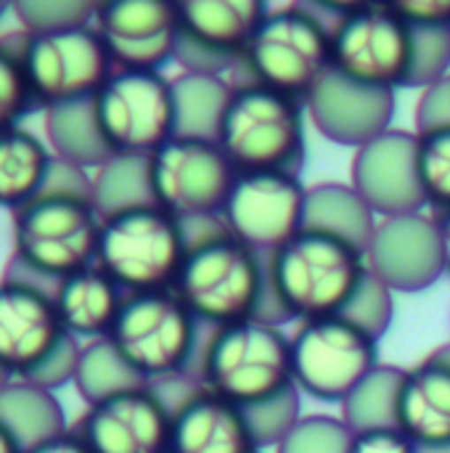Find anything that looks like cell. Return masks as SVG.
I'll list each match as a JSON object with an SVG mask.
<instances>
[{
  "label": "cell",
  "mask_w": 450,
  "mask_h": 453,
  "mask_svg": "<svg viewBox=\"0 0 450 453\" xmlns=\"http://www.w3.org/2000/svg\"><path fill=\"white\" fill-rule=\"evenodd\" d=\"M265 260L268 297L257 319L276 326L342 316L369 273L363 250L308 228Z\"/></svg>",
  "instance_id": "obj_1"
},
{
  "label": "cell",
  "mask_w": 450,
  "mask_h": 453,
  "mask_svg": "<svg viewBox=\"0 0 450 453\" xmlns=\"http://www.w3.org/2000/svg\"><path fill=\"white\" fill-rule=\"evenodd\" d=\"M188 255L175 295L210 329L257 319L268 297V260L228 234L220 218L183 223Z\"/></svg>",
  "instance_id": "obj_2"
},
{
  "label": "cell",
  "mask_w": 450,
  "mask_h": 453,
  "mask_svg": "<svg viewBox=\"0 0 450 453\" xmlns=\"http://www.w3.org/2000/svg\"><path fill=\"white\" fill-rule=\"evenodd\" d=\"M196 385L239 406H257L294 388L292 342L281 326L249 319L210 329L196 356Z\"/></svg>",
  "instance_id": "obj_3"
},
{
  "label": "cell",
  "mask_w": 450,
  "mask_h": 453,
  "mask_svg": "<svg viewBox=\"0 0 450 453\" xmlns=\"http://www.w3.org/2000/svg\"><path fill=\"white\" fill-rule=\"evenodd\" d=\"M188 255L186 228L156 204L103 218L95 265L125 295L172 292Z\"/></svg>",
  "instance_id": "obj_4"
},
{
  "label": "cell",
  "mask_w": 450,
  "mask_h": 453,
  "mask_svg": "<svg viewBox=\"0 0 450 453\" xmlns=\"http://www.w3.org/2000/svg\"><path fill=\"white\" fill-rule=\"evenodd\" d=\"M217 143L236 173H297L305 154V104L257 82L233 85Z\"/></svg>",
  "instance_id": "obj_5"
},
{
  "label": "cell",
  "mask_w": 450,
  "mask_h": 453,
  "mask_svg": "<svg viewBox=\"0 0 450 453\" xmlns=\"http://www.w3.org/2000/svg\"><path fill=\"white\" fill-rule=\"evenodd\" d=\"M199 329L175 292H146L125 297L109 340L149 385H162L196 364Z\"/></svg>",
  "instance_id": "obj_6"
},
{
  "label": "cell",
  "mask_w": 450,
  "mask_h": 453,
  "mask_svg": "<svg viewBox=\"0 0 450 453\" xmlns=\"http://www.w3.org/2000/svg\"><path fill=\"white\" fill-rule=\"evenodd\" d=\"M101 223L90 199L42 191L13 212V257L61 281L95 265Z\"/></svg>",
  "instance_id": "obj_7"
},
{
  "label": "cell",
  "mask_w": 450,
  "mask_h": 453,
  "mask_svg": "<svg viewBox=\"0 0 450 453\" xmlns=\"http://www.w3.org/2000/svg\"><path fill=\"white\" fill-rule=\"evenodd\" d=\"M241 64L252 74L249 82L305 104L313 88L332 72V29L302 5L271 8Z\"/></svg>",
  "instance_id": "obj_8"
},
{
  "label": "cell",
  "mask_w": 450,
  "mask_h": 453,
  "mask_svg": "<svg viewBox=\"0 0 450 453\" xmlns=\"http://www.w3.org/2000/svg\"><path fill=\"white\" fill-rule=\"evenodd\" d=\"M19 58L42 109L95 98L117 69L95 21L61 32H24Z\"/></svg>",
  "instance_id": "obj_9"
},
{
  "label": "cell",
  "mask_w": 450,
  "mask_h": 453,
  "mask_svg": "<svg viewBox=\"0 0 450 453\" xmlns=\"http://www.w3.org/2000/svg\"><path fill=\"white\" fill-rule=\"evenodd\" d=\"M236 175L217 141L172 135L149 157L154 204L180 223L220 218Z\"/></svg>",
  "instance_id": "obj_10"
},
{
  "label": "cell",
  "mask_w": 450,
  "mask_h": 453,
  "mask_svg": "<svg viewBox=\"0 0 450 453\" xmlns=\"http://www.w3.org/2000/svg\"><path fill=\"white\" fill-rule=\"evenodd\" d=\"M292 342L294 388L324 403H339L379 366V340L342 316L302 321Z\"/></svg>",
  "instance_id": "obj_11"
},
{
  "label": "cell",
  "mask_w": 450,
  "mask_h": 453,
  "mask_svg": "<svg viewBox=\"0 0 450 453\" xmlns=\"http://www.w3.org/2000/svg\"><path fill=\"white\" fill-rule=\"evenodd\" d=\"M329 29L334 72L371 88H406L411 69V27L393 3L345 5Z\"/></svg>",
  "instance_id": "obj_12"
},
{
  "label": "cell",
  "mask_w": 450,
  "mask_h": 453,
  "mask_svg": "<svg viewBox=\"0 0 450 453\" xmlns=\"http://www.w3.org/2000/svg\"><path fill=\"white\" fill-rule=\"evenodd\" d=\"M93 109L114 157H151L175 135L172 80L162 72L114 69Z\"/></svg>",
  "instance_id": "obj_13"
},
{
  "label": "cell",
  "mask_w": 450,
  "mask_h": 453,
  "mask_svg": "<svg viewBox=\"0 0 450 453\" xmlns=\"http://www.w3.org/2000/svg\"><path fill=\"white\" fill-rule=\"evenodd\" d=\"M305 199L297 173H239L220 220L241 244L268 257L305 228Z\"/></svg>",
  "instance_id": "obj_14"
},
{
  "label": "cell",
  "mask_w": 450,
  "mask_h": 453,
  "mask_svg": "<svg viewBox=\"0 0 450 453\" xmlns=\"http://www.w3.org/2000/svg\"><path fill=\"white\" fill-rule=\"evenodd\" d=\"M175 40V61L183 72L225 74L244 61V53L268 16L263 0H186Z\"/></svg>",
  "instance_id": "obj_15"
},
{
  "label": "cell",
  "mask_w": 450,
  "mask_h": 453,
  "mask_svg": "<svg viewBox=\"0 0 450 453\" xmlns=\"http://www.w3.org/2000/svg\"><path fill=\"white\" fill-rule=\"evenodd\" d=\"M350 183L379 220L424 212L427 196L419 173V135L390 127L355 149Z\"/></svg>",
  "instance_id": "obj_16"
},
{
  "label": "cell",
  "mask_w": 450,
  "mask_h": 453,
  "mask_svg": "<svg viewBox=\"0 0 450 453\" xmlns=\"http://www.w3.org/2000/svg\"><path fill=\"white\" fill-rule=\"evenodd\" d=\"M366 265L393 292L430 289L446 273L438 218L414 212L379 220L366 247Z\"/></svg>",
  "instance_id": "obj_17"
},
{
  "label": "cell",
  "mask_w": 450,
  "mask_h": 453,
  "mask_svg": "<svg viewBox=\"0 0 450 453\" xmlns=\"http://www.w3.org/2000/svg\"><path fill=\"white\" fill-rule=\"evenodd\" d=\"M95 27L109 42L117 69L162 72L167 61H175L180 5L172 0L98 3Z\"/></svg>",
  "instance_id": "obj_18"
},
{
  "label": "cell",
  "mask_w": 450,
  "mask_h": 453,
  "mask_svg": "<svg viewBox=\"0 0 450 453\" xmlns=\"http://www.w3.org/2000/svg\"><path fill=\"white\" fill-rule=\"evenodd\" d=\"M172 411L146 385L88 406L80 435L93 453H167Z\"/></svg>",
  "instance_id": "obj_19"
},
{
  "label": "cell",
  "mask_w": 450,
  "mask_h": 453,
  "mask_svg": "<svg viewBox=\"0 0 450 453\" xmlns=\"http://www.w3.org/2000/svg\"><path fill=\"white\" fill-rule=\"evenodd\" d=\"M305 111L324 138L361 149L393 127L395 90L371 88L332 69L305 98Z\"/></svg>",
  "instance_id": "obj_20"
},
{
  "label": "cell",
  "mask_w": 450,
  "mask_h": 453,
  "mask_svg": "<svg viewBox=\"0 0 450 453\" xmlns=\"http://www.w3.org/2000/svg\"><path fill=\"white\" fill-rule=\"evenodd\" d=\"M66 337L53 297L0 281V369L11 380H27Z\"/></svg>",
  "instance_id": "obj_21"
},
{
  "label": "cell",
  "mask_w": 450,
  "mask_h": 453,
  "mask_svg": "<svg viewBox=\"0 0 450 453\" xmlns=\"http://www.w3.org/2000/svg\"><path fill=\"white\" fill-rule=\"evenodd\" d=\"M170 451L167 453H260L244 409L191 388L170 406Z\"/></svg>",
  "instance_id": "obj_22"
},
{
  "label": "cell",
  "mask_w": 450,
  "mask_h": 453,
  "mask_svg": "<svg viewBox=\"0 0 450 453\" xmlns=\"http://www.w3.org/2000/svg\"><path fill=\"white\" fill-rule=\"evenodd\" d=\"M398 430L419 449L450 446V361L438 350L406 372L398 401Z\"/></svg>",
  "instance_id": "obj_23"
},
{
  "label": "cell",
  "mask_w": 450,
  "mask_h": 453,
  "mask_svg": "<svg viewBox=\"0 0 450 453\" xmlns=\"http://www.w3.org/2000/svg\"><path fill=\"white\" fill-rule=\"evenodd\" d=\"M125 292L114 284L109 273L98 265H90L80 273H72L58 281L53 305L58 319L74 340H106L119 319Z\"/></svg>",
  "instance_id": "obj_24"
},
{
  "label": "cell",
  "mask_w": 450,
  "mask_h": 453,
  "mask_svg": "<svg viewBox=\"0 0 450 453\" xmlns=\"http://www.w3.org/2000/svg\"><path fill=\"white\" fill-rule=\"evenodd\" d=\"M379 218L366 204V199L355 191L353 183H318L308 188L305 199V228L337 236L363 250L371 242Z\"/></svg>",
  "instance_id": "obj_25"
},
{
  "label": "cell",
  "mask_w": 450,
  "mask_h": 453,
  "mask_svg": "<svg viewBox=\"0 0 450 453\" xmlns=\"http://www.w3.org/2000/svg\"><path fill=\"white\" fill-rule=\"evenodd\" d=\"M0 425L16 438L24 453L66 433V417L58 398L50 390L21 380H11L0 388Z\"/></svg>",
  "instance_id": "obj_26"
},
{
  "label": "cell",
  "mask_w": 450,
  "mask_h": 453,
  "mask_svg": "<svg viewBox=\"0 0 450 453\" xmlns=\"http://www.w3.org/2000/svg\"><path fill=\"white\" fill-rule=\"evenodd\" d=\"M231 96L233 85L220 74L180 72L172 80L175 135L217 141Z\"/></svg>",
  "instance_id": "obj_27"
},
{
  "label": "cell",
  "mask_w": 450,
  "mask_h": 453,
  "mask_svg": "<svg viewBox=\"0 0 450 453\" xmlns=\"http://www.w3.org/2000/svg\"><path fill=\"white\" fill-rule=\"evenodd\" d=\"M53 154L24 127L0 133V207L19 210L32 202L48 178Z\"/></svg>",
  "instance_id": "obj_28"
},
{
  "label": "cell",
  "mask_w": 450,
  "mask_h": 453,
  "mask_svg": "<svg viewBox=\"0 0 450 453\" xmlns=\"http://www.w3.org/2000/svg\"><path fill=\"white\" fill-rule=\"evenodd\" d=\"M45 133L50 138L53 157L74 167L98 170L114 157L101 135L93 98L45 109Z\"/></svg>",
  "instance_id": "obj_29"
},
{
  "label": "cell",
  "mask_w": 450,
  "mask_h": 453,
  "mask_svg": "<svg viewBox=\"0 0 450 453\" xmlns=\"http://www.w3.org/2000/svg\"><path fill=\"white\" fill-rule=\"evenodd\" d=\"M406 369L393 364H379L345 401L342 422L353 433L398 427V401Z\"/></svg>",
  "instance_id": "obj_30"
},
{
  "label": "cell",
  "mask_w": 450,
  "mask_h": 453,
  "mask_svg": "<svg viewBox=\"0 0 450 453\" xmlns=\"http://www.w3.org/2000/svg\"><path fill=\"white\" fill-rule=\"evenodd\" d=\"M149 382L122 358V353L111 345V340H95L82 345L74 388L88 406H95L119 393L146 388Z\"/></svg>",
  "instance_id": "obj_31"
},
{
  "label": "cell",
  "mask_w": 450,
  "mask_h": 453,
  "mask_svg": "<svg viewBox=\"0 0 450 453\" xmlns=\"http://www.w3.org/2000/svg\"><path fill=\"white\" fill-rule=\"evenodd\" d=\"M154 204L149 157H111L93 175V207L103 218Z\"/></svg>",
  "instance_id": "obj_32"
},
{
  "label": "cell",
  "mask_w": 450,
  "mask_h": 453,
  "mask_svg": "<svg viewBox=\"0 0 450 453\" xmlns=\"http://www.w3.org/2000/svg\"><path fill=\"white\" fill-rule=\"evenodd\" d=\"M24 40V29L13 40V35L0 37V133L19 127L21 117L37 106L19 58V48Z\"/></svg>",
  "instance_id": "obj_33"
},
{
  "label": "cell",
  "mask_w": 450,
  "mask_h": 453,
  "mask_svg": "<svg viewBox=\"0 0 450 453\" xmlns=\"http://www.w3.org/2000/svg\"><path fill=\"white\" fill-rule=\"evenodd\" d=\"M353 435L355 433L342 422V417L308 414L276 446V453H350Z\"/></svg>",
  "instance_id": "obj_34"
},
{
  "label": "cell",
  "mask_w": 450,
  "mask_h": 453,
  "mask_svg": "<svg viewBox=\"0 0 450 453\" xmlns=\"http://www.w3.org/2000/svg\"><path fill=\"white\" fill-rule=\"evenodd\" d=\"M450 74V27H411L406 88H427Z\"/></svg>",
  "instance_id": "obj_35"
},
{
  "label": "cell",
  "mask_w": 450,
  "mask_h": 453,
  "mask_svg": "<svg viewBox=\"0 0 450 453\" xmlns=\"http://www.w3.org/2000/svg\"><path fill=\"white\" fill-rule=\"evenodd\" d=\"M393 295L395 292L385 281H379L374 273H366L358 292L353 295V300L342 311V319H347L350 324H355L358 329H363L374 340H382L393 324V316H395V297Z\"/></svg>",
  "instance_id": "obj_36"
},
{
  "label": "cell",
  "mask_w": 450,
  "mask_h": 453,
  "mask_svg": "<svg viewBox=\"0 0 450 453\" xmlns=\"http://www.w3.org/2000/svg\"><path fill=\"white\" fill-rule=\"evenodd\" d=\"M247 414V422L252 427V435L257 441L260 449H276L286 435L289 430L302 419V409H300V390L297 388H289L257 406H249L244 409Z\"/></svg>",
  "instance_id": "obj_37"
},
{
  "label": "cell",
  "mask_w": 450,
  "mask_h": 453,
  "mask_svg": "<svg viewBox=\"0 0 450 453\" xmlns=\"http://www.w3.org/2000/svg\"><path fill=\"white\" fill-rule=\"evenodd\" d=\"M419 173L427 204L450 210V127L419 135Z\"/></svg>",
  "instance_id": "obj_38"
},
{
  "label": "cell",
  "mask_w": 450,
  "mask_h": 453,
  "mask_svg": "<svg viewBox=\"0 0 450 453\" xmlns=\"http://www.w3.org/2000/svg\"><path fill=\"white\" fill-rule=\"evenodd\" d=\"M16 19L21 21L24 32H61L72 27H85L95 21L98 3H34V0H16L11 3Z\"/></svg>",
  "instance_id": "obj_39"
},
{
  "label": "cell",
  "mask_w": 450,
  "mask_h": 453,
  "mask_svg": "<svg viewBox=\"0 0 450 453\" xmlns=\"http://www.w3.org/2000/svg\"><path fill=\"white\" fill-rule=\"evenodd\" d=\"M450 127V74L422 88L416 104V135L438 133Z\"/></svg>",
  "instance_id": "obj_40"
},
{
  "label": "cell",
  "mask_w": 450,
  "mask_h": 453,
  "mask_svg": "<svg viewBox=\"0 0 450 453\" xmlns=\"http://www.w3.org/2000/svg\"><path fill=\"white\" fill-rule=\"evenodd\" d=\"M350 453H419V446L398 427L355 433Z\"/></svg>",
  "instance_id": "obj_41"
},
{
  "label": "cell",
  "mask_w": 450,
  "mask_h": 453,
  "mask_svg": "<svg viewBox=\"0 0 450 453\" xmlns=\"http://www.w3.org/2000/svg\"><path fill=\"white\" fill-rule=\"evenodd\" d=\"M393 8L408 27H450V0H400Z\"/></svg>",
  "instance_id": "obj_42"
},
{
  "label": "cell",
  "mask_w": 450,
  "mask_h": 453,
  "mask_svg": "<svg viewBox=\"0 0 450 453\" xmlns=\"http://www.w3.org/2000/svg\"><path fill=\"white\" fill-rule=\"evenodd\" d=\"M27 453H93L90 451V446L82 441V435L80 433H64V435H58V438H53V441H45V443H40L37 449H32V451Z\"/></svg>",
  "instance_id": "obj_43"
},
{
  "label": "cell",
  "mask_w": 450,
  "mask_h": 453,
  "mask_svg": "<svg viewBox=\"0 0 450 453\" xmlns=\"http://www.w3.org/2000/svg\"><path fill=\"white\" fill-rule=\"evenodd\" d=\"M440 226V242H443V260H446V273H450V210L438 215Z\"/></svg>",
  "instance_id": "obj_44"
},
{
  "label": "cell",
  "mask_w": 450,
  "mask_h": 453,
  "mask_svg": "<svg viewBox=\"0 0 450 453\" xmlns=\"http://www.w3.org/2000/svg\"><path fill=\"white\" fill-rule=\"evenodd\" d=\"M0 453H24L21 451V446L16 443V438L0 425Z\"/></svg>",
  "instance_id": "obj_45"
},
{
  "label": "cell",
  "mask_w": 450,
  "mask_h": 453,
  "mask_svg": "<svg viewBox=\"0 0 450 453\" xmlns=\"http://www.w3.org/2000/svg\"><path fill=\"white\" fill-rule=\"evenodd\" d=\"M419 453H450V446H440V449H419Z\"/></svg>",
  "instance_id": "obj_46"
},
{
  "label": "cell",
  "mask_w": 450,
  "mask_h": 453,
  "mask_svg": "<svg viewBox=\"0 0 450 453\" xmlns=\"http://www.w3.org/2000/svg\"><path fill=\"white\" fill-rule=\"evenodd\" d=\"M8 382H11V377H8V374H5V372L0 369V388H5Z\"/></svg>",
  "instance_id": "obj_47"
},
{
  "label": "cell",
  "mask_w": 450,
  "mask_h": 453,
  "mask_svg": "<svg viewBox=\"0 0 450 453\" xmlns=\"http://www.w3.org/2000/svg\"><path fill=\"white\" fill-rule=\"evenodd\" d=\"M3 8H5V5H0V13H3Z\"/></svg>",
  "instance_id": "obj_48"
}]
</instances>
